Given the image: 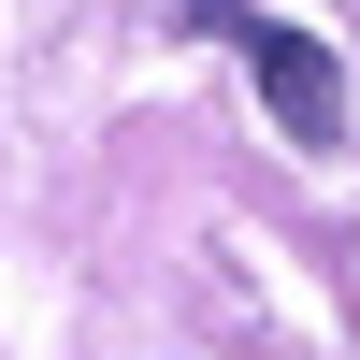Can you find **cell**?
<instances>
[{
    "label": "cell",
    "instance_id": "1",
    "mask_svg": "<svg viewBox=\"0 0 360 360\" xmlns=\"http://www.w3.org/2000/svg\"><path fill=\"white\" fill-rule=\"evenodd\" d=\"M188 29H202V44H231V58L259 72V101H274V130L303 144V159H317V144H346V72H332V44L245 15V0H188Z\"/></svg>",
    "mask_w": 360,
    "mask_h": 360
}]
</instances>
